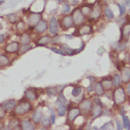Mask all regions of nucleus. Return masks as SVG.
<instances>
[{"label":"nucleus","instance_id":"nucleus-1","mask_svg":"<svg viewBox=\"0 0 130 130\" xmlns=\"http://www.w3.org/2000/svg\"><path fill=\"white\" fill-rule=\"evenodd\" d=\"M32 110H33L32 104L23 98L22 100H19L17 102V104H16L13 112L12 113V116L13 117H22V116L29 114Z\"/></svg>","mask_w":130,"mask_h":130},{"label":"nucleus","instance_id":"nucleus-2","mask_svg":"<svg viewBox=\"0 0 130 130\" xmlns=\"http://www.w3.org/2000/svg\"><path fill=\"white\" fill-rule=\"evenodd\" d=\"M112 100L116 105H121L126 101V93L123 87H116L112 94Z\"/></svg>","mask_w":130,"mask_h":130},{"label":"nucleus","instance_id":"nucleus-3","mask_svg":"<svg viewBox=\"0 0 130 130\" xmlns=\"http://www.w3.org/2000/svg\"><path fill=\"white\" fill-rule=\"evenodd\" d=\"M81 115H82V112L78 106H70L69 105L67 113H66V122L68 123H71Z\"/></svg>","mask_w":130,"mask_h":130},{"label":"nucleus","instance_id":"nucleus-4","mask_svg":"<svg viewBox=\"0 0 130 130\" xmlns=\"http://www.w3.org/2000/svg\"><path fill=\"white\" fill-rule=\"evenodd\" d=\"M93 101L92 100H88V99H84L82 100L80 103H79L78 107L80 108L82 114H85V115H88L90 114L91 110H92V107H93Z\"/></svg>","mask_w":130,"mask_h":130},{"label":"nucleus","instance_id":"nucleus-5","mask_svg":"<svg viewBox=\"0 0 130 130\" xmlns=\"http://www.w3.org/2000/svg\"><path fill=\"white\" fill-rule=\"evenodd\" d=\"M17 100H15V99H9V100H6V101H4L1 105H2V107L4 108V110L6 111V113L8 114V113H13V110H14V108H15V106H16V104H17Z\"/></svg>","mask_w":130,"mask_h":130},{"label":"nucleus","instance_id":"nucleus-6","mask_svg":"<svg viewBox=\"0 0 130 130\" xmlns=\"http://www.w3.org/2000/svg\"><path fill=\"white\" fill-rule=\"evenodd\" d=\"M24 99H26L27 101H29L30 103L36 101L38 99V93H37L36 89L32 88V87L27 88L24 92Z\"/></svg>","mask_w":130,"mask_h":130},{"label":"nucleus","instance_id":"nucleus-7","mask_svg":"<svg viewBox=\"0 0 130 130\" xmlns=\"http://www.w3.org/2000/svg\"><path fill=\"white\" fill-rule=\"evenodd\" d=\"M49 32L51 35L56 36L59 32V25H58V21L56 17H51L49 23Z\"/></svg>","mask_w":130,"mask_h":130},{"label":"nucleus","instance_id":"nucleus-8","mask_svg":"<svg viewBox=\"0 0 130 130\" xmlns=\"http://www.w3.org/2000/svg\"><path fill=\"white\" fill-rule=\"evenodd\" d=\"M20 127L22 130H36L35 123L30 120V118H24L20 121Z\"/></svg>","mask_w":130,"mask_h":130},{"label":"nucleus","instance_id":"nucleus-9","mask_svg":"<svg viewBox=\"0 0 130 130\" xmlns=\"http://www.w3.org/2000/svg\"><path fill=\"white\" fill-rule=\"evenodd\" d=\"M71 16H72V19H73V21H74V24H75V25L81 26V25L84 23V21H85V15L83 14L82 11H81V10H79V9L74 10Z\"/></svg>","mask_w":130,"mask_h":130},{"label":"nucleus","instance_id":"nucleus-10","mask_svg":"<svg viewBox=\"0 0 130 130\" xmlns=\"http://www.w3.org/2000/svg\"><path fill=\"white\" fill-rule=\"evenodd\" d=\"M55 105H56V114L60 117H63V116H65L66 113H67V110H68V107L69 105L67 104H61L60 102H58L56 100L55 102Z\"/></svg>","mask_w":130,"mask_h":130},{"label":"nucleus","instance_id":"nucleus-11","mask_svg":"<svg viewBox=\"0 0 130 130\" xmlns=\"http://www.w3.org/2000/svg\"><path fill=\"white\" fill-rule=\"evenodd\" d=\"M44 117L43 112L40 108H36L34 110H32L31 115H30V120L35 123V124H39L42 121V119Z\"/></svg>","mask_w":130,"mask_h":130},{"label":"nucleus","instance_id":"nucleus-12","mask_svg":"<svg viewBox=\"0 0 130 130\" xmlns=\"http://www.w3.org/2000/svg\"><path fill=\"white\" fill-rule=\"evenodd\" d=\"M103 111H104V106L103 105H99V104H93V107H92V110L90 112L91 119L95 120V119L99 118L101 115H103Z\"/></svg>","mask_w":130,"mask_h":130},{"label":"nucleus","instance_id":"nucleus-13","mask_svg":"<svg viewBox=\"0 0 130 130\" xmlns=\"http://www.w3.org/2000/svg\"><path fill=\"white\" fill-rule=\"evenodd\" d=\"M61 26L64 29H68L74 26V21L72 19V16L65 15L61 20Z\"/></svg>","mask_w":130,"mask_h":130},{"label":"nucleus","instance_id":"nucleus-14","mask_svg":"<svg viewBox=\"0 0 130 130\" xmlns=\"http://www.w3.org/2000/svg\"><path fill=\"white\" fill-rule=\"evenodd\" d=\"M19 48H20L19 42L13 41V42L9 43V44L5 47V51H6L7 53H18Z\"/></svg>","mask_w":130,"mask_h":130},{"label":"nucleus","instance_id":"nucleus-15","mask_svg":"<svg viewBox=\"0 0 130 130\" xmlns=\"http://www.w3.org/2000/svg\"><path fill=\"white\" fill-rule=\"evenodd\" d=\"M41 21V14L40 13H31L29 16V19H28V22H29V25L30 28H33L36 26L38 23Z\"/></svg>","mask_w":130,"mask_h":130},{"label":"nucleus","instance_id":"nucleus-16","mask_svg":"<svg viewBox=\"0 0 130 130\" xmlns=\"http://www.w3.org/2000/svg\"><path fill=\"white\" fill-rule=\"evenodd\" d=\"M100 15H101L100 6H99V4L96 2V3L93 5L92 9H91V12H90L89 16H90L91 19H97V18H99V17H100Z\"/></svg>","mask_w":130,"mask_h":130},{"label":"nucleus","instance_id":"nucleus-17","mask_svg":"<svg viewBox=\"0 0 130 130\" xmlns=\"http://www.w3.org/2000/svg\"><path fill=\"white\" fill-rule=\"evenodd\" d=\"M49 28V25L47 23V21L45 20H41L39 23L34 27V30L37 32V33H43L47 30V29Z\"/></svg>","mask_w":130,"mask_h":130},{"label":"nucleus","instance_id":"nucleus-18","mask_svg":"<svg viewBox=\"0 0 130 130\" xmlns=\"http://www.w3.org/2000/svg\"><path fill=\"white\" fill-rule=\"evenodd\" d=\"M92 32V27L90 25H81L78 29L79 35H87Z\"/></svg>","mask_w":130,"mask_h":130},{"label":"nucleus","instance_id":"nucleus-19","mask_svg":"<svg viewBox=\"0 0 130 130\" xmlns=\"http://www.w3.org/2000/svg\"><path fill=\"white\" fill-rule=\"evenodd\" d=\"M101 84H102V86H103V87H104V90H111L112 89V87H114L113 86V82H112V80L111 79H108V78H104L102 81H101Z\"/></svg>","mask_w":130,"mask_h":130},{"label":"nucleus","instance_id":"nucleus-20","mask_svg":"<svg viewBox=\"0 0 130 130\" xmlns=\"http://www.w3.org/2000/svg\"><path fill=\"white\" fill-rule=\"evenodd\" d=\"M51 42V38L50 36H48V35H45V36H42L41 38H39L38 41L36 42V44L39 47H44V46L49 45Z\"/></svg>","mask_w":130,"mask_h":130},{"label":"nucleus","instance_id":"nucleus-21","mask_svg":"<svg viewBox=\"0 0 130 130\" xmlns=\"http://www.w3.org/2000/svg\"><path fill=\"white\" fill-rule=\"evenodd\" d=\"M94 91H95V94H96L98 97H101V96L104 95V91L105 90L104 89V87H103V86H102L101 82H98V83H96V84H95Z\"/></svg>","mask_w":130,"mask_h":130},{"label":"nucleus","instance_id":"nucleus-22","mask_svg":"<svg viewBox=\"0 0 130 130\" xmlns=\"http://www.w3.org/2000/svg\"><path fill=\"white\" fill-rule=\"evenodd\" d=\"M58 87H48L46 89V93L49 97H53V96H58V94L60 92H62L63 90H58Z\"/></svg>","mask_w":130,"mask_h":130},{"label":"nucleus","instance_id":"nucleus-23","mask_svg":"<svg viewBox=\"0 0 130 130\" xmlns=\"http://www.w3.org/2000/svg\"><path fill=\"white\" fill-rule=\"evenodd\" d=\"M122 80L124 82V83H127L130 80V68L128 67H124L122 69Z\"/></svg>","mask_w":130,"mask_h":130},{"label":"nucleus","instance_id":"nucleus-24","mask_svg":"<svg viewBox=\"0 0 130 130\" xmlns=\"http://www.w3.org/2000/svg\"><path fill=\"white\" fill-rule=\"evenodd\" d=\"M20 43L22 44V45H29V43H30V41H31V37H30V35L29 34V33H23L21 36H20Z\"/></svg>","mask_w":130,"mask_h":130},{"label":"nucleus","instance_id":"nucleus-25","mask_svg":"<svg viewBox=\"0 0 130 130\" xmlns=\"http://www.w3.org/2000/svg\"><path fill=\"white\" fill-rule=\"evenodd\" d=\"M130 35V24H125L122 27V38H127Z\"/></svg>","mask_w":130,"mask_h":130},{"label":"nucleus","instance_id":"nucleus-26","mask_svg":"<svg viewBox=\"0 0 130 130\" xmlns=\"http://www.w3.org/2000/svg\"><path fill=\"white\" fill-rule=\"evenodd\" d=\"M10 59L5 54H0V67H4L10 64Z\"/></svg>","mask_w":130,"mask_h":130},{"label":"nucleus","instance_id":"nucleus-27","mask_svg":"<svg viewBox=\"0 0 130 130\" xmlns=\"http://www.w3.org/2000/svg\"><path fill=\"white\" fill-rule=\"evenodd\" d=\"M112 82H113V86L115 87H121V83H122V77H121V75L118 74V73L114 74L113 75V78H112Z\"/></svg>","mask_w":130,"mask_h":130},{"label":"nucleus","instance_id":"nucleus-28","mask_svg":"<svg viewBox=\"0 0 130 130\" xmlns=\"http://www.w3.org/2000/svg\"><path fill=\"white\" fill-rule=\"evenodd\" d=\"M60 49L65 52V55H74L75 54V50H73V49H71V48H69L65 45H62L60 47Z\"/></svg>","mask_w":130,"mask_h":130},{"label":"nucleus","instance_id":"nucleus-29","mask_svg":"<svg viewBox=\"0 0 130 130\" xmlns=\"http://www.w3.org/2000/svg\"><path fill=\"white\" fill-rule=\"evenodd\" d=\"M82 94H83V87H75L72 91H71V95L73 96V97H75V98H78L80 96H82Z\"/></svg>","mask_w":130,"mask_h":130},{"label":"nucleus","instance_id":"nucleus-30","mask_svg":"<svg viewBox=\"0 0 130 130\" xmlns=\"http://www.w3.org/2000/svg\"><path fill=\"white\" fill-rule=\"evenodd\" d=\"M41 125L45 128H49L51 125V118L48 117V116H44L42 121H41Z\"/></svg>","mask_w":130,"mask_h":130},{"label":"nucleus","instance_id":"nucleus-31","mask_svg":"<svg viewBox=\"0 0 130 130\" xmlns=\"http://www.w3.org/2000/svg\"><path fill=\"white\" fill-rule=\"evenodd\" d=\"M32 47L29 44V45H21L20 48H19V51H18V55H22L24 53H26L27 51H29Z\"/></svg>","mask_w":130,"mask_h":130},{"label":"nucleus","instance_id":"nucleus-32","mask_svg":"<svg viewBox=\"0 0 130 130\" xmlns=\"http://www.w3.org/2000/svg\"><path fill=\"white\" fill-rule=\"evenodd\" d=\"M8 20H9V22L10 23H12V24H15L18 20H19V17L17 16V14L16 13H10V14H8Z\"/></svg>","mask_w":130,"mask_h":130},{"label":"nucleus","instance_id":"nucleus-33","mask_svg":"<svg viewBox=\"0 0 130 130\" xmlns=\"http://www.w3.org/2000/svg\"><path fill=\"white\" fill-rule=\"evenodd\" d=\"M100 130H112L113 129V123L112 122H107L105 123L103 126H101Z\"/></svg>","mask_w":130,"mask_h":130},{"label":"nucleus","instance_id":"nucleus-34","mask_svg":"<svg viewBox=\"0 0 130 130\" xmlns=\"http://www.w3.org/2000/svg\"><path fill=\"white\" fill-rule=\"evenodd\" d=\"M122 118H123V127L126 128V129L130 128V121L129 119L127 118V116L123 115V116H122Z\"/></svg>","mask_w":130,"mask_h":130},{"label":"nucleus","instance_id":"nucleus-35","mask_svg":"<svg viewBox=\"0 0 130 130\" xmlns=\"http://www.w3.org/2000/svg\"><path fill=\"white\" fill-rule=\"evenodd\" d=\"M49 110H50V113H51V124H54L55 123V121H56V113L54 111V109L51 108V107H49Z\"/></svg>","mask_w":130,"mask_h":130},{"label":"nucleus","instance_id":"nucleus-36","mask_svg":"<svg viewBox=\"0 0 130 130\" xmlns=\"http://www.w3.org/2000/svg\"><path fill=\"white\" fill-rule=\"evenodd\" d=\"M104 15L106 16L107 19H110V20L114 18V14H113V13H112V11L110 10V8H108V7L104 10Z\"/></svg>","mask_w":130,"mask_h":130},{"label":"nucleus","instance_id":"nucleus-37","mask_svg":"<svg viewBox=\"0 0 130 130\" xmlns=\"http://www.w3.org/2000/svg\"><path fill=\"white\" fill-rule=\"evenodd\" d=\"M50 50H51V51L55 52V53H57V54H60V55H65V52L63 51L61 49H57V48H53V47H51V48H50Z\"/></svg>","mask_w":130,"mask_h":130},{"label":"nucleus","instance_id":"nucleus-38","mask_svg":"<svg viewBox=\"0 0 130 130\" xmlns=\"http://www.w3.org/2000/svg\"><path fill=\"white\" fill-rule=\"evenodd\" d=\"M118 6H119V9H120V15H121V16H123V15L125 13V12H126L125 6H124L123 4H119Z\"/></svg>","mask_w":130,"mask_h":130},{"label":"nucleus","instance_id":"nucleus-39","mask_svg":"<svg viewBox=\"0 0 130 130\" xmlns=\"http://www.w3.org/2000/svg\"><path fill=\"white\" fill-rule=\"evenodd\" d=\"M6 115H7L6 111L4 110V108L2 107V105L0 104V121H2L4 118L6 117Z\"/></svg>","mask_w":130,"mask_h":130},{"label":"nucleus","instance_id":"nucleus-40","mask_svg":"<svg viewBox=\"0 0 130 130\" xmlns=\"http://www.w3.org/2000/svg\"><path fill=\"white\" fill-rule=\"evenodd\" d=\"M90 12H91V9H89V7L88 6H86V7H84L83 8V14L84 15H89L90 14Z\"/></svg>","mask_w":130,"mask_h":130},{"label":"nucleus","instance_id":"nucleus-41","mask_svg":"<svg viewBox=\"0 0 130 130\" xmlns=\"http://www.w3.org/2000/svg\"><path fill=\"white\" fill-rule=\"evenodd\" d=\"M24 28H25V23L24 22H22V21H20L18 24H17V26H16V29H18V30H24Z\"/></svg>","mask_w":130,"mask_h":130},{"label":"nucleus","instance_id":"nucleus-42","mask_svg":"<svg viewBox=\"0 0 130 130\" xmlns=\"http://www.w3.org/2000/svg\"><path fill=\"white\" fill-rule=\"evenodd\" d=\"M69 11H70V7H69V4L68 3H65L64 4V10H63V13H69Z\"/></svg>","mask_w":130,"mask_h":130},{"label":"nucleus","instance_id":"nucleus-43","mask_svg":"<svg viewBox=\"0 0 130 130\" xmlns=\"http://www.w3.org/2000/svg\"><path fill=\"white\" fill-rule=\"evenodd\" d=\"M116 125H117V130H123V123L119 120H116Z\"/></svg>","mask_w":130,"mask_h":130},{"label":"nucleus","instance_id":"nucleus-44","mask_svg":"<svg viewBox=\"0 0 130 130\" xmlns=\"http://www.w3.org/2000/svg\"><path fill=\"white\" fill-rule=\"evenodd\" d=\"M117 50H119V51H123V50H125V44H124V43H120V44L118 45Z\"/></svg>","mask_w":130,"mask_h":130},{"label":"nucleus","instance_id":"nucleus-45","mask_svg":"<svg viewBox=\"0 0 130 130\" xmlns=\"http://www.w3.org/2000/svg\"><path fill=\"white\" fill-rule=\"evenodd\" d=\"M119 23H120V24H122V25H123H123H125V18H123V16H121V18L119 19Z\"/></svg>","mask_w":130,"mask_h":130},{"label":"nucleus","instance_id":"nucleus-46","mask_svg":"<svg viewBox=\"0 0 130 130\" xmlns=\"http://www.w3.org/2000/svg\"><path fill=\"white\" fill-rule=\"evenodd\" d=\"M69 5H76L78 3V0H67Z\"/></svg>","mask_w":130,"mask_h":130},{"label":"nucleus","instance_id":"nucleus-47","mask_svg":"<svg viewBox=\"0 0 130 130\" xmlns=\"http://www.w3.org/2000/svg\"><path fill=\"white\" fill-rule=\"evenodd\" d=\"M94 87H95V85L90 84V85H89V87H87V92H91V91L94 89Z\"/></svg>","mask_w":130,"mask_h":130},{"label":"nucleus","instance_id":"nucleus-48","mask_svg":"<svg viewBox=\"0 0 130 130\" xmlns=\"http://www.w3.org/2000/svg\"><path fill=\"white\" fill-rule=\"evenodd\" d=\"M4 41H5V36L2 33H0V44L4 43Z\"/></svg>","mask_w":130,"mask_h":130},{"label":"nucleus","instance_id":"nucleus-49","mask_svg":"<svg viewBox=\"0 0 130 130\" xmlns=\"http://www.w3.org/2000/svg\"><path fill=\"white\" fill-rule=\"evenodd\" d=\"M126 93H127V95L130 97V83L127 85V87H126Z\"/></svg>","mask_w":130,"mask_h":130},{"label":"nucleus","instance_id":"nucleus-50","mask_svg":"<svg viewBox=\"0 0 130 130\" xmlns=\"http://www.w3.org/2000/svg\"><path fill=\"white\" fill-rule=\"evenodd\" d=\"M12 130H22L21 129V127H20V125H18V126H16V127H14V128H13Z\"/></svg>","mask_w":130,"mask_h":130},{"label":"nucleus","instance_id":"nucleus-51","mask_svg":"<svg viewBox=\"0 0 130 130\" xmlns=\"http://www.w3.org/2000/svg\"><path fill=\"white\" fill-rule=\"evenodd\" d=\"M124 1H125V4L130 7V0H124Z\"/></svg>","mask_w":130,"mask_h":130},{"label":"nucleus","instance_id":"nucleus-52","mask_svg":"<svg viewBox=\"0 0 130 130\" xmlns=\"http://www.w3.org/2000/svg\"><path fill=\"white\" fill-rule=\"evenodd\" d=\"M91 130H100V129H99L98 127H96V126H93V127H92V129H91Z\"/></svg>","mask_w":130,"mask_h":130},{"label":"nucleus","instance_id":"nucleus-53","mask_svg":"<svg viewBox=\"0 0 130 130\" xmlns=\"http://www.w3.org/2000/svg\"><path fill=\"white\" fill-rule=\"evenodd\" d=\"M65 37H66V38H71V37H72V36H71V35H66V36H65Z\"/></svg>","mask_w":130,"mask_h":130},{"label":"nucleus","instance_id":"nucleus-54","mask_svg":"<svg viewBox=\"0 0 130 130\" xmlns=\"http://www.w3.org/2000/svg\"><path fill=\"white\" fill-rule=\"evenodd\" d=\"M40 130H48V128H45V127H43V128H41Z\"/></svg>","mask_w":130,"mask_h":130},{"label":"nucleus","instance_id":"nucleus-55","mask_svg":"<svg viewBox=\"0 0 130 130\" xmlns=\"http://www.w3.org/2000/svg\"><path fill=\"white\" fill-rule=\"evenodd\" d=\"M3 3H4V1H3V0H1V1H0V5H1V4H3Z\"/></svg>","mask_w":130,"mask_h":130},{"label":"nucleus","instance_id":"nucleus-56","mask_svg":"<svg viewBox=\"0 0 130 130\" xmlns=\"http://www.w3.org/2000/svg\"><path fill=\"white\" fill-rule=\"evenodd\" d=\"M62 1H63V0H59V2H62Z\"/></svg>","mask_w":130,"mask_h":130}]
</instances>
